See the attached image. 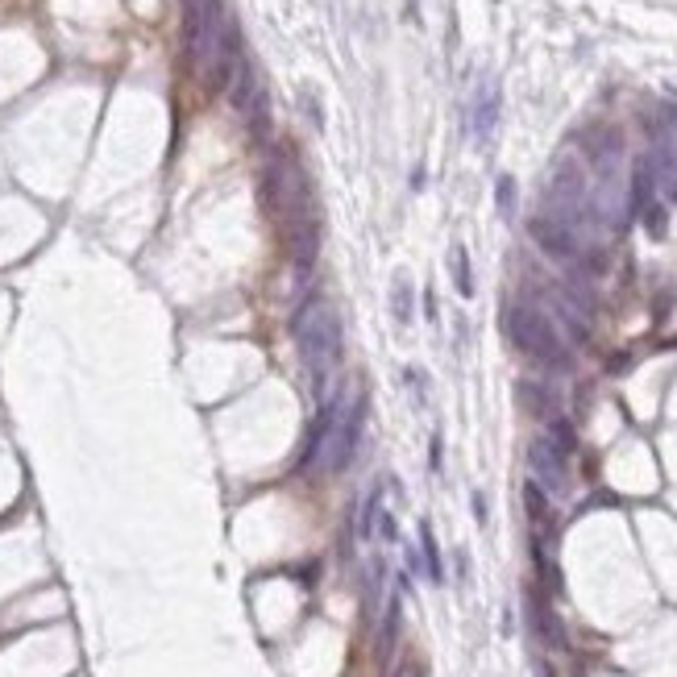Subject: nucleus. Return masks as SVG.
<instances>
[{
    "label": "nucleus",
    "instance_id": "13",
    "mask_svg": "<svg viewBox=\"0 0 677 677\" xmlns=\"http://www.w3.org/2000/svg\"><path fill=\"white\" fill-rule=\"evenodd\" d=\"M400 595H390V606H387V624H382V640H379V653L382 657H390V648H395V636H400Z\"/></svg>",
    "mask_w": 677,
    "mask_h": 677
},
{
    "label": "nucleus",
    "instance_id": "5",
    "mask_svg": "<svg viewBox=\"0 0 677 677\" xmlns=\"http://www.w3.org/2000/svg\"><path fill=\"white\" fill-rule=\"evenodd\" d=\"M225 5L221 0H183V54L192 67H204L212 46L225 30Z\"/></svg>",
    "mask_w": 677,
    "mask_h": 677
},
{
    "label": "nucleus",
    "instance_id": "8",
    "mask_svg": "<svg viewBox=\"0 0 677 677\" xmlns=\"http://www.w3.org/2000/svg\"><path fill=\"white\" fill-rule=\"evenodd\" d=\"M499 108H503V92L494 80H483L470 100V134L474 142H491L494 125H499Z\"/></svg>",
    "mask_w": 677,
    "mask_h": 677
},
{
    "label": "nucleus",
    "instance_id": "3",
    "mask_svg": "<svg viewBox=\"0 0 677 677\" xmlns=\"http://www.w3.org/2000/svg\"><path fill=\"white\" fill-rule=\"evenodd\" d=\"M362 411H366L362 400H333L320 408L308 453L324 474H341L353 462V449H358V437H362Z\"/></svg>",
    "mask_w": 677,
    "mask_h": 677
},
{
    "label": "nucleus",
    "instance_id": "11",
    "mask_svg": "<svg viewBox=\"0 0 677 677\" xmlns=\"http://www.w3.org/2000/svg\"><path fill=\"white\" fill-rule=\"evenodd\" d=\"M449 270H453V283H457V296L470 299L474 296V275H470V254H465V246H453Z\"/></svg>",
    "mask_w": 677,
    "mask_h": 677
},
{
    "label": "nucleus",
    "instance_id": "1",
    "mask_svg": "<svg viewBox=\"0 0 677 677\" xmlns=\"http://www.w3.org/2000/svg\"><path fill=\"white\" fill-rule=\"evenodd\" d=\"M267 204L270 212L283 221V241H287V258L296 278L312 275L320 254V216H316V200H312L308 174L299 166V158L291 150H278L267 166Z\"/></svg>",
    "mask_w": 677,
    "mask_h": 677
},
{
    "label": "nucleus",
    "instance_id": "16",
    "mask_svg": "<svg viewBox=\"0 0 677 677\" xmlns=\"http://www.w3.org/2000/svg\"><path fill=\"white\" fill-rule=\"evenodd\" d=\"M400 677H424V673H420V669H403Z\"/></svg>",
    "mask_w": 677,
    "mask_h": 677
},
{
    "label": "nucleus",
    "instance_id": "7",
    "mask_svg": "<svg viewBox=\"0 0 677 677\" xmlns=\"http://www.w3.org/2000/svg\"><path fill=\"white\" fill-rule=\"evenodd\" d=\"M528 233H532V241L553 258V262H565V267H586V246H582V237H578L574 229L557 225V221H549V216H536L532 225H528Z\"/></svg>",
    "mask_w": 677,
    "mask_h": 677
},
{
    "label": "nucleus",
    "instance_id": "15",
    "mask_svg": "<svg viewBox=\"0 0 677 677\" xmlns=\"http://www.w3.org/2000/svg\"><path fill=\"white\" fill-rule=\"evenodd\" d=\"M640 221H644L648 237H665V204H657V200H653V204L640 212Z\"/></svg>",
    "mask_w": 677,
    "mask_h": 677
},
{
    "label": "nucleus",
    "instance_id": "2",
    "mask_svg": "<svg viewBox=\"0 0 677 677\" xmlns=\"http://www.w3.org/2000/svg\"><path fill=\"white\" fill-rule=\"evenodd\" d=\"M296 345L308 362V370L316 374V390H324V403H333V370L341 362V320L324 299H308L291 320Z\"/></svg>",
    "mask_w": 677,
    "mask_h": 677
},
{
    "label": "nucleus",
    "instance_id": "12",
    "mask_svg": "<svg viewBox=\"0 0 677 677\" xmlns=\"http://www.w3.org/2000/svg\"><path fill=\"white\" fill-rule=\"evenodd\" d=\"M390 312L400 324H411V278L395 275V287H390Z\"/></svg>",
    "mask_w": 677,
    "mask_h": 677
},
{
    "label": "nucleus",
    "instance_id": "14",
    "mask_svg": "<svg viewBox=\"0 0 677 677\" xmlns=\"http://www.w3.org/2000/svg\"><path fill=\"white\" fill-rule=\"evenodd\" d=\"M494 204H499V212H503V216L515 212V179H512V174H499V187H494Z\"/></svg>",
    "mask_w": 677,
    "mask_h": 677
},
{
    "label": "nucleus",
    "instance_id": "4",
    "mask_svg": "<svg viewBox=\"0 0 677 677\" xmlns=\"http://www.w3.org/2000/svg\"><path fill=\"white\" fill-rule=\"evenodd\" d=\"M507 333H512V341L520 345V353L544 362V366H565V362H569V349H565L557 324L544 316V312L528 308V304L507 312Z\"/></svg>",
    "mask_w": 677,
    "mask_h": 677
},
{
    "label": "nucleus",
    "instance_id": "6",
    "mask_svg": "<svg viewBox=\"0 0 677 677\" xmlns=\"http://www.w3.org/2000/svg\"><path fill=\"white\" fill-rule=\"evenodd\" d=\"M565 457H569V453H561L549 437H536V441L528 445V470H532V483L541 486L544 494H565V491H569Z\"/></svg>",
    "mask_w": 677,
    "mask_h": 677
},
{
    "label": "nucleus",
    "instance_id": "17",
    "mask_svg": "<svg viewBox=\"0 0 677 677\" xmlns=\"http://www.w3.org/2000/svg\"><path fill=\"white\" fill-rule=\"evenodd\" d=\"M408 5H411V9H416V0H408Z\"/></svg>",
    "mask_w": 677,
    "mask_h": 677
},
{
    "label": "nucleus",
    "instance_id": "10",
    "mask_svg": "<svg viewBox=\"0 0 677 677\" xmlns=\"http://www.w3.org/2000/svg\"><path fill=\"white\" fill-rule=\"evenodd\" d=\"M420 549H424V574H428V582L441 586L445 582V569H441V549H437L432 523H420Z\"/></svg>",
    "mask_w": 677,
    "mask_h": 677
},
{
    "label": "nucleus",
    "instance_id": "9",
    "mask_svg": "<svg viewBox=\"0 0 677 677\" xmlns=\"http://www.w3.org/2000/svg\"><path fill=\"white\" fill-rule=\"evenodd\" d=\"M553 308H557V316H561V324L574 333L578 341L590 337V320H586V308H578L569 296H553Z\"/></svg>",
    "mask_w": 677,
    "mask_h": 677
}]
</instances>
